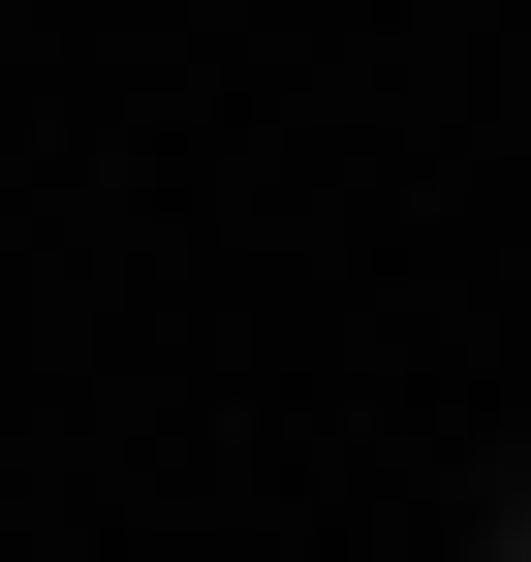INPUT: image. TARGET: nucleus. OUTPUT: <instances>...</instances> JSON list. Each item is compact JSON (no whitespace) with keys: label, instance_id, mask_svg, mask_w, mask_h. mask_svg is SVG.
I'll return each mask as SVG.
<instances>
[{"label":"nucleus","instance_id":"nucleus-1","mask_svg":"<svg viewBox=\"0 0 531 562\" xmlns=\"http://www.w3.org/2000/svg\"><path fill=\"white\" fill-rule=\"evenodd\" d=\"M500 562H531V469H500Z\"/></svg>","mask_w":531,"mask_h":562}]
</instances>
